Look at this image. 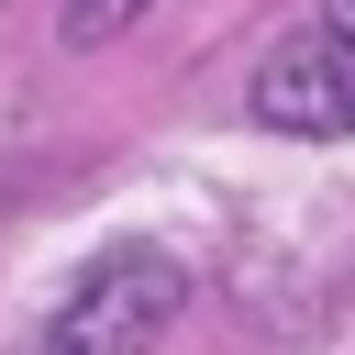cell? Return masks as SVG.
Listing matches in <instances>:
<instances>
[{"mask_svg": "<svg viewBox=\"0 0 355 355\" xmlns=\"http://www.w3.org/2000/svg\"><path fill=\"white\" fill-rule=\"evenodd\" d=\"M178 300H189V277H178L155 244H111V255L55 300V322H44L33 355H144V344L178 322Z\"/></svg>", "mask_w": 355, "mask_h": 355, "instance_id": "cell-2", "label": "cell"}, {"mask_svg": "<svg viewBox=\"0 0 355 355\" xmlns=\"http://www.w3.org/2000/svg\"><path fill=\"white\" fill-rule=\"evenodd\" d=\"M133 11H144V0H67V44H111Z\"/></svg>", "mask_w": 355, "mask_h": 355, "instance_id": "cell-3", "label": "cell"}, {"mask_svg": "<svg viewBox=\"0 0 355 355\" xmlns=\"http://www.w3.org/2000/svg\"><path fill=\"white\" fill-rule=\"evenodd\" d=\"M244 111H255L266 133H300V144L355 133V0H311V11L266 44Z\"/></svg>", "mask_w": 355, "mask_h": 355, "instance_id": "cell-1", "label": "cell"}]
</instances>
